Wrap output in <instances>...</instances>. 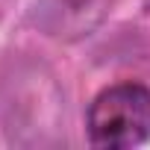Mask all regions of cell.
<instances>
[{
    "instance_id": "cell-1",
    "label": "cell",
    "mask_w": 150,
    "mask_h": 150,
    "mask_svg": "<svg viewBox=\"0 0 150 150\" xmlns=\"http://www.w3.org/2000/svg\"><path fill=\"white\" fill-rule=\"evenodd\" d=\"M150 135V91L138 83H121L100 91L88 109V138L94 147L124 150Z\"/></svg>"
}]
</instances>
